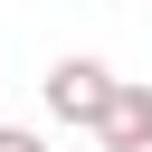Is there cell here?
Listing matches in <instances>:
<instances>
[{"instance_id": "3", "label": "cell", "mask_w": 152, "mask_h": 152, "mask_svg": "<svg viewBox=\"0 0 152 152\" xmlns=\"http://www.w3.org/2000/svg\"><path fill=\"white\" fill-rule=\"evenodd\" d=\"M0 152H48V142H38L28 124H0Z\"/></svg>"}, {"instance_id": "2", "label": "cell", "mask_w": 152, "mask_h": 152, "mask_svg": "<svg viewBox=\"0 0 152 152\" xmlns=\"http://www.w3.org/2000/svg\"><path fill=\"white\" fill-rule=\"evenodd\" d=\"M86 133H104V152H152V86L142 76H114L104 86V114Z\"/></svg>"}, {"instance_id": "1", "label": "cell", "mask_w": 152, "mask_h": 152, "mask_svg": "<svg viewBox=\"0 0 152 152\" xmlns=\"http://www.w3.org/2000/svg\"><path fill=\"white\" fill-rule=\"evenodd\" d=\"M104 86H114L104 57H57V66H48V114H57V124H95V114H104Z\"/></svg>"}]
</instances>
